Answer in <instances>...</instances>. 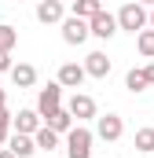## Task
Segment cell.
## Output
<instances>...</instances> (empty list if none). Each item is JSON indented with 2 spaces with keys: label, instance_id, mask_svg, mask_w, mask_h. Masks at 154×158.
<instances>
[{
  "label": "cell",
  "instance_id": "7",
  "mask_svg": "<svg viewBox=\"0 0 154 158\" xmlns=\"http://www.w3.org/2000/svg\"><path fill=\"white\" fill-rule=\"evenodd\" d=\"M70 118H95V99L92 96H84V92H74V99H70Z\"/></svg>",
  "mask_w": 154,
  "mask_h": 158
},
{
  "label": "cell",
  "instance_id": "15",
  "mask_svg": "<svg viewBox=\"0 0 154 158\" xmlns=\"http://www.w3.org/2000/svg\"><path fill=\"white\" fill-rule=\"evenodd\" d=\"M33 143H37V151H55L59 147V132H51L48 125H40L33 132Z\"/></svg>",
  "mask_w": 154,
  "mask_h": 158
},
{
  "label": "cell",
  "instance_id": "6",
  "mask_svg": "<svg viewBox=\"0 0 154 158\" xmlns=\"http://www.w3.org/2000/svg\"><path fill=\"white\" fill-rule=\"evenodd\" d=\"M59 103H63V85L55 81V85L40 88V96H37V114H51Z\"/></svg>",
  "mask_w": 154,
  "mask_h": 158
},
{
  "label": "cell",
  "instance_id": "8",
  "mask_svg": "<svg viewBox=\"0 0 154 158\" xmlns=\"http://www.w3.org/2000/svg\"><path fill=\"white\" fill-rule=\"evenodd\" d=\"M84 77H88V74H84V66H77V63H63V66H59V85H63V88H81Z\"/></svg>",
  "mask_w": 154,
  "mask_h": 158
},
{
  "label": "cell",
  "instance_id": "18",
  "mask_svg": "<svg viewBox=\"0 0 154 158\" xmlns=\"http://www.w3.org/2000/svg\"><path fill=\"white\" fill-rule=\"evenodd\" d=\"M18 44V30L15 26H0V52H11Z\"/></svg>",
  "mask_w": 154,
  "mask_h": 158
},
{
  "label": "cell",
  "instance_id": "3",
  "mask_svg": "<svg viewBox=\"0 0 154 158\" xmlns=\"http://www.w3.org/2000/svg\"><path fill=\"white\" fill-rule=\"evenodd\" d=\"M88 33H92V37H99V40H110V37L117 33V19L110 15V11H103V7H99V11L88 19Z\"/></svg>",
  "mask_w": 154,
  "mask_h": 158
},
{
  "label": "cell",
  "instance_id": "1",
  "mask_svg": "<svg viewBox=\"0 0 154 158\" xmlns=\"http://www.w3.org/2000/svg\"><path fill=\"white\" fill-rule=\"evenodd\" d=\"M114 19H117V30H128V33H140V30L147 26V7L132 0V4H125V7L117 11Z\"/></svg>",
  "mask_w": 154,
  "mask_h": 158
},
{
  "label": "cell",
  "instance_id": "9",
  "mask_svg": "<svg viewBox=\"0 0 154 158\" xmlns=\"http://www.w3.org/2000/svg\"><path fill=\"white\" fill-rule=\"evenodd\" d=\"M7 151L15 158H30L37 151V143H33V136H26V132H15V136H7Z\"/></svg>",
  "mask_w": 154,
  "mask_h": 158
},
{
  "label": "cell",
  "instance_id": "16",
  "mask_svg": "<svg viewBox=\"0 0 154 158\" xmlns=\"http://www.w3.org/2000/svg\"><path fill=\"white\" fill-rule=\"evenodd\" d=\"M136 48L143 59H154V30H140L136 33Z\"/></svg>",
  "mask_w": 154,
  "mask_h": 158
},
{
  "label": "cell",
  "instance_id": "26",
  "mask_svg": "<svg viewBox=\"0 0 154 158\" xmlns=\"http://www.w3.org/2000/svg\"><path fill=\"white\" fill-rule=\"evenodd\" d=\"M0 110H4V88H0Z\"/></svg>",
  "mask_w": 154,
  "mask_h": 158
},
{
  "label": "cell",
  "instance_id": "22",
  "mask_svg": "<svg viewBox=\"0 0 154 158\" xmlns=\"http://www.w3.org/2000/svg\"><path fill=\"white\" fill-rule=\"evenodd\" d=\"M11 70V52H0V74Z\"/></svg>",
  "mask_w": 154,
  "mask_h": 158
},
{
  "label": "cell",
  "instance_id": "5",
  "mask_svg": "<svg viewBox=\"0 0 154 158\" xmlns=\"http://www.w3.org/2000/svg\"><path fill=\"white\" fill-rule=\"evenodd\" d=\"M95 132L114 143V140H121V132H125V121L117 118V114H103V118H95Z\"/></svg>",
  "mask_w": 154,
  "mask_h": 158
},
{
  "label": "cell",
  "instance_id": "4",
  "mask_svg": "<svg viewBox=\"0 0 154 158\" xmlns=\"http://www.w3.org/2000/svg\"><path fill=\"white\" fill-rule=\"evenodd\" d=\"M63 40L66 44H84L88 40V19H77V15L63 19Z\"/></svg>",
  "mask_w": 154,
  "mask_h": 158
},
{
  "label": "cell",
  "instance_id": "25",
  "mask_svg": "<svg viewBox=\"0 0 154 158\" xmlns=\"http://www.w3.org/2000/svg\"><path fill=\"white\" fill-rule=\"evenodd\" d=\"M0 158H15V155H11V151H0Z\"/></svg>",
  "mask_w": 154,
  "mask_h": 158
},
{
  "label": "cell",
  "instance_id": "21",
  "mask_svg": "<svg viewBox=\"0 0 154 158\" xmlns=\"http://www.w3.org/2000/svg\"><path fill=\"white\" fill-rule=\"evenodd\" d=\"M7 129H11V114L0 110V143H7Z\"/></svg>",
  "mask_w": 154,
  "mask_h": 158
},
{
  "label": "cell",
  "instance_id": "27",
  "mask_svg": "<svg viewBox=\"0 0 154 158\" xmlns=\"http://www.w3.org/2000/svg\"><path fill=\"white\" fill-rule=\"evenodd\" d=\"M136 4H154V0H136Z\"/></svg>",
  "mask_w": 154,
  "mask_h": 158
},
{
  "label": "cell",
  "instance_id": "13",
  "mask_svg": "<svg viewBox=\"0 0 154 158\" xmlns=\"http://www.w3.org/2000/svg\"><path fill=\"white\" fill-rule=\"evenodd\" d=\"M37 19L40 22H63V0H40L37 4Z\"/></svg>",
  "mask_w": 154,
  "mask_h": 158
},
{
  "label": "cell",
  "instance_id": "20",
  "mask_svg": "<svg viewBox=\"0 0 154 158\" xmlns=\"http://www.w3.org/2000/svg\"><path fill=\"white\" fill-rule=\"evenodd\" d=\"M136 151H147V155L154 151V129H140L136 132Z\"/></svg>",
  "mask_w": 154,
  "mask_h": 158
},
{
  "label": "cell",
  "instance_id": "28",
  "mask_svg": "<svg viewBox=\"0 0 154 158\" xmlns=\"http://www.w3.org/2000/svg\"><path fill=\"white\" fill-rule=\"evenodd\" d=\"M95 4H107V0H95Z\"/></svg>",
  "mask_w": 154,
  "mask_h": 158
},
{
  "label": "cell",
  "instance_id": "10",
  "mask_svg": "<svg viewBox=\"0 0 154 158\" xmlns=\"http://www.w3.org/2000/svg\"><path fill=\"white\" fill-rule=\"evenodd\" d=\"M44 125H48L51 132H70V129H74V118H70L66 107H55L51 114H44Z\"/></svg>",
  "mask_w": 154,
  "mask_h": 158
},
{
  "label": "cell",
  "instance_id": "2",
  "mask_svg": "<svg viewBox=\"0 0 154 158\" xmlns=\"http://www.w3.org/2000/svg\"><path fill=\"white\" fill-rule=\"evenodd\" d=\"M66 158H92V132L74 125L66 132Z\"/></svg>",
  "mask_w": 154,
  "mask_h": 158
},
{
  "label": "cell",
  "instance_id": "19",
  "mask_svg": "<svg viewBox=\"0 0 154 158\" xmlns=\"http://www.w3.org/2000/svg\"><path fill=\"white\" fill-rule=\"evenodd\" d=\"M125 88H128V92H143V88H147L143 70H128V74H125Z\"/></svg>",
  "mask_w": 154,
  "mask_h": 158
},
{
  "label": "cell",
  "instance_id": "11",
  "mask_svg": "<svg viewBox=\"0 0 154 158\" xmlns=\"http://www.w3.org/2000/svg\"><path fill=\"white\" fill-rule=\"evenodd\" d=\"M11 125H15V132H26V136H33L40 129V114L37 110H18L15 118H11Z\"/></svg>",
  "mask_w": 154,
  "mask_h": 158
},
{
  "label": "cell",
  "instance_id": "12",
  "mask_svg": "<svg viewBox=\"0 0 154 158\" xmlns=\"http://www.w3.org/2000/svg\"><path fill=\"white\" fill-rule=\"evenodd\" d=\"M84 74H88V77H107V74H110V59H107L103 52H88V59H84Z\"/></svg>",
  "mask_w": 154,
  "mask_h": 158
},
{
  "label": "cell",
  "instance_id": "14",
  "mask_svg": "<svg viewBox=\"0 0 154 158\" xmlns=\"http://www.w3.org/2000/svg\"><path fill=\"white\" fill-rule=\"evenodd\" d=\"M7 74H11V81H15V85H18V88H30V85H33V81H37V70H33V66H30V63H18V66H11V70H7Z\"/></svg>",
  "mask_w": 154,
  "mask_h": 158
},
{
  "label": "cell",
  "instance_id": "29",
  "mask_svg": "<svg viewBox=\"0 0 154 158\" xmlns=\"http://www.w3.org/2000/svg\"><path fill=\"white\" fill-rule=\"evenodd\" d=\"M151 158H154V151H151Z\"/></svg>",
  "mask_w": 154,
  "mask_h": 158
},
{
  "label": "cell",
  "instance_id": "24",
  "mask_svg": "<svg viewBox=\"0 0 154 158\" xmlns=\"http://www.w3.org/2000/svg\"><path fill=\"white\" fill-rule=\"evenodd\" d=\"M147 22H151V30H154V4H151V15H147Z\"/></svg>",
  "mask_w": 154,
  "mask_h": 158
},
{
  "label": "cell",
  "instance_id": "23",
  "mask_svg": "<svg viewBox=\"0 0 154 158\" xmlns=\"http://www.w3.org/2000/svg\"><path fill=\"white\" fill-rule=\"evenodd\" d=\"M143 77H147V85H154V63H147V66H143Z\"/></svg>",
  "mask_w": 154,
  "mask_h": 158
},
{
  "label": "cell",
  "instance_id": "17",
  "mask_svg": "<svg viewBox=\"0 0 154 158\" xmlns=\"http://www.w3.org/2000/svg\"><path fill=\"white\" fill-rule=\"evenodd\" d=\"M99 7H103V4H95V0H74V15L77 19H92Z\"/></svg>",
  "mask_w": 154,
  "mask_h": 158
}]
</instances>
